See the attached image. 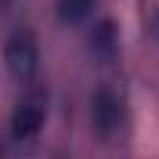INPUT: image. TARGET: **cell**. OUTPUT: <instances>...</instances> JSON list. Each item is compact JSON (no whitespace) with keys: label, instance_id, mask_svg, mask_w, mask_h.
Here are the masks:
<instances>
[{"label":"cell","instance_id":"obj_1","mask_svg":"<svg viewBox=\"0 0 159 159\" xmlns=\"http://www.w3.org/2000/svg\"><path fill=\"white\" fill-rule=\"evenodd\" d=\"M3 66L16 84L28 88L34 84V78L41 72V47L31 28H16L3 41Z\"/></svg>","mask_w":159,"mask_h":159},{"label":"cell","instance_id":"obj_2","mask_svg":"<svg viewBox=\"0 0 159 159\" xmlns=\"http://www.w3.org/2000/svg\"><path fill=\"white\" fill-rule=\"evenodd\" d=\"M50 116V97L44 88H25V94L16 100L13 116H10V137L16 143H28L41 134V128L47 125Z\"/></svg>","mask_w":159,"mask_h":159},{"label":"cell","instance_id":"obj_3","mask_svg":"<svg viewBox=\"0 0 159 159\" xmlns=\"http://www.w3.org/2000/svg\"><path fill=\"white\" fill-rule=\"evenodd\" d=\"M125 128V100L112 84H100L91 94V131L97 140L112 143Z\"/></svg>","mask_w":159,"mask_h":159},{"label":"cell","instance_id":"obj_4","mask_svg":"<svg viewBox=\"0 0 159 159\" xmlns=\"http://www.w3.org/2000/svg\"><path fill=\"white\" fill-rule=\"evenodd\" d=\"M88 47H91V56L100 62V66H109L119 59V25L112 19H97L91 25V34H88Z\"/></svg>","mask_w":159,"mask_h":159},{"label":"cell","instance_id":"obj_5","mask_svg":"<svg viewBox=\"0 0 159 159\" xmlns=\"http://www.w3.org/2000/svg\"><path fill=\"white\" fill-rule=\"evenodd\" d=\"M94 7H97V0H56V19L69 28L84 25L94 16Z\"/></svg>","mask_w":159,"mask_h":159},{"label":"cell","instance_id":"obj_6","mask_svg":"<svg viewBox=\"0 0 159 159\" xmlns=\"http://www.w3.org/2000/svg\"><path fill=\"white\" fill-rule=\"evenodd\" d=\"M150 34H153V38L159 41V10L153 13V22H150Z\"/></svg>","mask_w":159,"mask_h":159},{"label":"cell","instance_id":"obj_7","mask_svg":"<svg viewBox=\"0 0 159 159\" xmlns=\"http://www.w3.org/2000/svg\"><path fill=\"white\" fill-rule=\"evenodd\" d=\"M0 153H3V143H0Z\"/></svg>","mask_w":159,"mask_h":159}]
</instances>
